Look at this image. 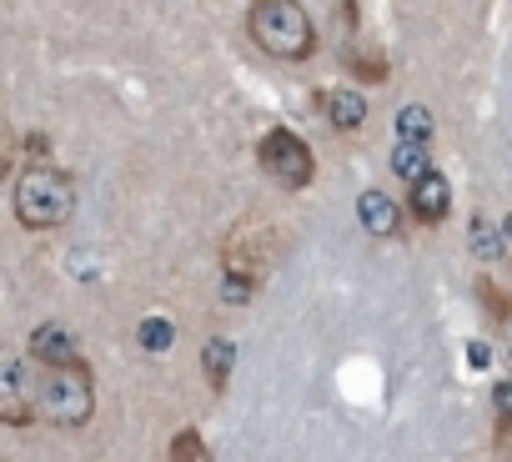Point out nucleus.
<instances>
[{
  "label": "nucleus",
  "instance_id": "obj_1",
  "mask_svg": "<svg viewBox=\"0 0 512 462\" xmlns=\"http://www.w3.org/2000/svg\"><path fill=\"white\" fill-rule=\"evenodd\" d=\"M246 31L277 61H307L312 46H317V26L297 0H256L246 11Z\"/></svg>",
  "mask_w": 512,
  "mask_h": 462
},
{
  "label": "nucleus",
  "instance_id": "obj_2",
  "mask_svg": "<svg viewBox=\"0 0 512 462\" xmlns=\"http://www.w3.org/2000/svg\"><path fill=\"white\" fill-rule=\"evenodd\" d=\"M76 211V181L56 166H31L21 181H16V216L21 226L31 231H56L66 226Z\"/></svg>",
  "mask_w": 512,
  "mask_h": 462
},
{
  "label": "nucleus",
  "instance_id": "obj_3",
  "mask_svg": "<svg viewBox=\"0 0 512 462\" xmlns=\"http://www.w3.org/2000/svg\"><path fill=\"white\" fill-rule=\"evenodd\" d=\"M96 407L91 372L86 367H51L41 372V417L56 427H86Z\"/></svg>",
  "mask_w": 512,
  "mask_h": 462
},
{
  "label": "nucleus",
  "instance_id": "obj_4",
  "mask_svg": "<svg viewBox=\"0 0 512 462\" xmlns=\"http://www.w3.org/2000/svg\"><path fill=\"white\" fill-rule=\"evenodd\" d=\"M277 262V237L262 226V221H246L226 237V277H241V282H262Z\"/></svg>",
  "mask_w": 512,
  "mask_h": 462
},
{
  "label": "nucleus",
  "instance_id": "obj_5",
  "mask_svg": "<svg viewBox=\"0 0 512 462\" xmlns=\"http://www.w3.org/2000/svg\"><path fill=\"white\" fill-rule=\"evenodd\" d=\"M262 171L272 176V181H282L287 191H302V186H312V171H317V161H312V146L297 136V131H267L262 136Z\"/></svg>",
  "mask_w": 512,
  "mask_h": 462
},
{
  "label": "nucleus",
  "instance_id": "obj_6",
  "mask_svg": "<svg viewBox=\"0 0 512 462\" xmlns=\"http://www.w3.org/2000/svg\"><path fill=\"white\" fill-rule=\"evenodd\" d=\"M41 412V377H31V362L26 357H11L0 367V417L11 427L31 422Z\"/></svg>",
  "mask_w": 512,
  "mask_h": 462
},
{
  "label": "nucleus",
  "instance_id": "obj_7",
  "mask_svg": "<svg viewBox=\"0 0 512 462\" xmlns=\"http://www.w3.org/2000/svg\"><path fill=\"white\" fill-rule=\"evenodd\" d=\"M31 357L41 362V372H51V367H81V342L61 322H41L31 332Z\"/></svg>",
  "mask_w": 512,
  "mask_h": 462
},
{
  "label": "nucleus",
  "instance_id": "obj_8",
  "mask_svg": "<svg viewBox=\"0 0 512 462\" xmlns=\"http://www.w3.org/2000/svg\"><path fill=\"white\" fill-rule=\"evenodd\" d=\"M407 206H412V216H417V221H442V216L452 211V186L432 171L427 181H417V186H412Z\"/></svg>",
  "mask_w": 512,
  "mask_h": 462
},
{
  "label": "nucleus",
  "instance_id": "obj_9",
  "mask_svg": "<svg viewBox=\"0 0 512 462\" xmlns=\"http://www.w3.org/2000/svg\"><path fill=\"white\" fill-rule=\"evenodd\" d=\"M357 216H362V226L372 231V237H392V231L402 226V211H397V201L387 191H362Z\"/></svg>",
  "mask_w": 512,
  "mask_h": 462
},
{
  "label": "nucleus",
  "instance_id": "obj_10",
  "mask_svg": "<svg viewBox=\"0 0 512 462\" xmlns=\"http://www.w3.org/2000/svg\"><path fill=\"white\" fill-rule=\"evenodd\" d=\"M322 106H327V121H332L337 131H357V126L367 121V101H362V91L337 86V91L322 96Z\"/></svg>",
  "mask_w": 512,
  "mask_h": 462
},
{
  "label": "nucleus",
  "instance_id": "obj_11",
  "mask_svg": "<svg viewBox=\"0 0 512 462\" xmlns=\"http://www.w3.org/2000/svg\"><path fill=\"white\" fill-rule=\"evenodd\" d=\"M392 171H397L407 186L427 181V176H432V146H412V141H402V146L392 151Z\"/></svg>",
  "mask_w": 512,
  "mask_h": 462
},
{
  "label": "nucleus",
  "instance_id": "obj_12",
  "mask_svg": "<svg viewBox=\"0 0 512 462\" xmlns=\"http://www.w3.org/2000/svg\"><path fill=\"white\" fill-rule=\"evenodd\" d=\"M397 136L412 141V146H427L432 141V111L427 106H402L397 111Z\"/></svg>",
  "mask_w": 512,
  "mask_h": 462
},
{
  "label": "nucleus",
  "instance_id": "obj_13",
  "mask_svg": "<svg viewBox=\"0 0 512 462\" xmlns=\"http://www.w3.org/2000/svg\"><path fill=\"white\" fill-rule=\"evenodd\" d=\"M231 362H236V347H231L226 337H211V342H206V377H211V387H226Z\"/></svg>",
  "mask_w": 512,
  "mask_h": 462
},
{
  "label": "nucleus",
  "instance_id": "obj_14",
  "mask_svg": "<svg viewBox=\"0 0 512 462\" xmlns=\"http://www.w3.org/2000/svg\"><path fill=\"white\" fill-rule=\"evenodd\" d=\"M502 242H507V237H502V231H497V226H487L482 216L472 221V252H477L482 262H497V252H502Z\"/></svg>",
  "mask_w": 512,
  "mask_h": 462
},
{
  "label": "nucleus",
  "instance_id": "obj_15",
  "mask_svg": "<svg viewBox=\"0 0 512 462\" xmlns=\"http://www.w3.org/2000/svg\"><path fill=\"white\" fill-rule=\"evenodd\" d=\"M136 337H141V347H146V352H166V347H171V337H176V327H171V322H161V317H146V322L136 327Z\"/></svg>",
  "mask_w": 512,
  "mask_h": 462
},
{
  "label": "nucleus",
  "instance_id": "obj_16",
  "mask_svg": "<svg viewBox=\"0 0 512 462\" xmlns=\"http://www.w3.org/2000/svg\"><path fill=\"white\" fill-rule=\"evenodd\" d=\"M171 462H211V452H206V442H201L196 432H176V442H171Z\"/></svg>",
  "mask_w": 512,
  "mask_h": 462
},
{
  "label": "nucleus",
  "instance_id": "obj_17",
  "mask_svg": "<svg viewBox=\"0 0 512 462\" xmlns=\"http://www.w3.org/2000/svg\"><path fill=\"white\" fill-rule=\"evenodd\" d=\"M492 452H497V462H512V417L497 422V442H492Z\"/></svg>",
  "mask_w": 512,
  "mask_h": 462
},
{
  "label": "nucleus",
  "instance_id": "obj_18",
  "mask_svg": "<svg viewBox=\"0 0 512 462\" xmlns=\"http://www.w3.org/2000/svg\"><path fill=\"white\" fill-rule=\"evenodd\" d=\"M221 297H226V302H246V297H251V282H241V277H226V282H221Z\"/></svg>",
  "mask_w": 512,
  "mask_h": 462
},
{
  "label": "nucleus",
  "instance_id": "obj_19",
  "mask_svg": "<svg viewBox=\"0 0 512 462\" xmlns=\"http://www.w3.org/2000/svg\"><path fill=\"white\" fill-rule=\"evenodd\" d=\"M497 327H502V357L512 362V307H507V312L497 317Z\"/></svg>",
  "mask_w": 512,
  "mask_h": 462
},
{
  "label": "nucleus",
  "instance_id": "obj_20",
  "mask_svg": "<svg viewBox=\"0 0 512 462\" xmlns=\"http://www.w3.org/2000/svg\"><path fill=\"white\" fill-rule=\"evenodd\" d=\"M497 412L512 417V382H497Z\"/></svg>",
  "mask_w": 512,
  "mask_h": 462
},
{
  "label": "nucleus",
  "instance_id": "obj_21",
  "mask_svg": "<svg viewBox=\"0 0 512 462\" xmlns=\"http://www.w3.org/2000/svg\"><path fill=\"white\" fill-rule=\"evenodd\" d=\"M502 237L512 242V211H507V221H502Z\"/></svg>",
  "mask_w": 512,
  "mask_h": 462
}]
</instances>
